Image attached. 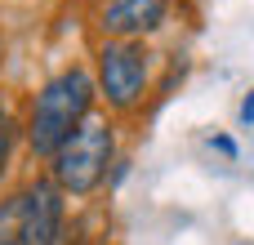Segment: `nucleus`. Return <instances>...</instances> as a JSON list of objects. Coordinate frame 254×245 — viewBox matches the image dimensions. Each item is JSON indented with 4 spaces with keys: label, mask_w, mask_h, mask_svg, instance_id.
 <instances>
[{
    "label": "nucleus",
    "mask_w": 254,
    "mask_h": 245,
    "mask_svg": "<svg viewBox=\"0 0 254 245\" xmlns=\"http://www.w3.org/2000/svg\"><path fill=\"white\" fill-rule=\"evenodd\" d=\"M165 9H170V0H107L98 22L116 40H134L143 31H156L165 22Z\"/></svg>",
    "instance_id": "nucleus-5"
},
{
    "label": "nucleus",
    "mask_w": 254,
    "mask_h": 245,
    "mask_svg": "<svg viewBox=\"0 0 254 245\" xmlns=\"http://www.w3.org/2000/svg\"><path fill=\"white\" fill-rule=\"evenodd\" d=\"M98 80H103V94L112 107H134L143 98V85H147V54L143 45L134 40H107L103 54H98Z\"/></svg>",
    "instance_id": "nucleus-3"
},
{
    "label": "nucleus",
    "mask_w": 254,
    "mask_h": 245,
    "mask_svg": "<svg viewBox=\"0 0 254 245\" xmlns=\"http://www.w3.org/2000/svg\"><path fill=\"white\" fill-rule=\"evenodd\" d=\"M9 147H13V121L0 112V174H4V165H9Z\"/></svg>",
    "instance_id": "nucleus-7"
},
{
    "label": "nucleus",
    "mask_w": 254,
    "mask_h": 245,
    "mask_svg": "<svg viewBox=\"0 0 254 245\" xmlns=\"http://www.w3.org/2000/svg\"><path fill=\"white\" fill-rule=\"evenodd\" d=\"M89 103H94V80H89V71L71 67V71L54 76V80L36 94V103H31V121H27V143H31V152H36V156H58L63 143L85 125Z\"/></svg>",
    "instance_id": "nucleus-1"
},
{
    "label": "nucleus",
    "mask_w": 254,
    "mask_h": 245,
    "mask_svg": "<svg viewBox=\"0 0 254 245\" xmlns=\"http://www.w3.org/2000/svg\"><path fill=\"white\" fill-rule=\"evenodd\" d=\"M107 165H112V125L85 121V125L63 143V152L54 156V179H58L63 192L85 196V192H94V187L103 183Z\"/></svg>",
    "instance_id": "nucleus-2"
},
{
    "label": "nucleus",
    "mask_w": 254,
    "mask_h": 245,
    "mask_svg": "<svg viewBox=\"0 0 254 245\" xmlns=\"http://www.w3.org/2000/svg\"><path fill=\"white\" fill-rule=\"evenodd\" d=\"M0 245H27L22 241V219H18V196L0 205Z\"/></svg>",
    "instance_id": "nucleus-6"
},
{
    "label": "nucleus",
    "mask_w": 254,
    "mask_h": 245,
    "mask_svg": "<svg viewBox=\"0 0 254 245\" xmlns=\"http://www.w3.org/2000/svg\"><path fill=\"white\" fill-rule=\"evenodd\" d=\"M241 121H254V89L246 94V103H241Z\"/></svg>",
    "instance_id": "nucleus-8"
},
{
    "label": "nucleus",
    "mask_w": 254,
    "mask_h": 245,
    "mask_svg": "<svg viewBox=\"0 0 254 245\" xmlns=\"http://www.w3.org/2000/svg\"><path fill=\"white\" fill-rule=\"evenodd\" d=\"M18 219H22V241L27 245H58L63 232V201L54 183H31L18 192Z\"/></svg>",
    "instance_id": "nucleus-4"
}]
</instances>
